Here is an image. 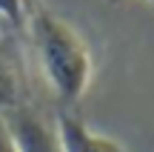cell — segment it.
<instances>
[{"instance_id": "cell-2", "label": "cell", "mask_w": 154, "mask_h": 152, "mask_svg": "<svg viewBox=\"0 0 154 152\" xmlns=\"http://www.w3.org/2000/svg\"><path fill=\"white\" fill-rule=\"evenodd\" d=\"M3 124L17 152H63L57 126L43 121V115H37L29 106H20L3 115Z\"/></svg>"}, {"instance_id": "cell-3", "label": "cell", "mask_w": 154, "mask_h": 152, "mask_svg": "<svg viewBox=\"0 0 154 152\" xmlns=\"http://www.w3.org/2000/svg\"><path fill=\"white\" fill-rule=\"evenodd\" d=\"M54 126H57V135H60L63 152H126L120 141L88 129L80 118H74L69 112L60 115Z\"/></svg>"}, {"instance_id": "cell-5", "label": "cell", "mask_w": 154, "mask_h": 152, "mask_svg": "<svg viewBox=\"0 0 154 152\" xmlns=\"http://www.w3.org/2000/svg\"><path fill=\"white\" fill-rule=\"evenodd\" d=\"M26 15V0H0V17L6 23H20Z\"/></svg>"}, {"instance_id": "cell-6", "label": "cell", "mask_w": 154, "mask_h": 152, "mask_svg": "<svg viewBox=\"0 0 154 152\" xmlns=\"http://www.w3.org/2000/svg\"><path fill=\"white\" fill-rule=\"evenodd\" d=\"M0 152H17L14 144H11V138H9V129H6L3 118H0Z\"/></svg>"}, {"instance_id": "cell-4", "label": "cell", "mask_w": 154, "mask_h": 152, "mask_svg": "<svg viewBox=\"0 0 154 152\" xmlns=\"http://www.w3.org/2000/svg\"><path fill=\"white\" fill-rule=\"evenodd\" d=\"M26 83H23V72L17 66L14 55L0 46V118L14 109L26 106Z\"/></svg>"}, {"instance_id": "cell-1", "label": "cell", "mask_w": 154, "mask_h": 152, "mask_svg": "<svg viewBox=\"0 0 154 152\" xmlns=\"http://www.w3.org/2000/svg\"><path fill=\"white\" fill-rule=\"evenodd\" d=\"M29 37L37 52L40 69L49 80L51 92L63 103H77L86 95L94 75L91 52L74 26L60 20L46 9L32 11L29 17Z\"/></svg>"}, {"instance_id": "cell-7", "label": "cell", "mask_w": 154, "mask_h": 152, "mask_svg": "<svg viewBox=\"0 0 154 152\" xmlns=\"http://www.w3.org/2000/svg\"><path fill=\"white\" fill-rule=\"evenodd\" d=\"M149 3H154V0H149Z\"/></svg>"}]
</instances>
